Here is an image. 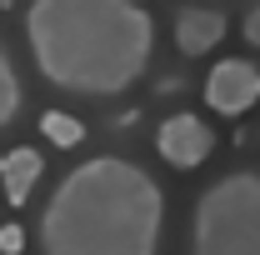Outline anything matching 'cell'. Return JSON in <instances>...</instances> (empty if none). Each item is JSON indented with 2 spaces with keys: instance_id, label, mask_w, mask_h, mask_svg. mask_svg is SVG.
I'll list each match as a JSON object with an SVG mask.
<instances>
[{
  "instance_id": "1",
  "label": "cell",
  "mask_w": 260,
  "mask_h": 255,
  "mask_svg": "<svg viewBox=\"0 0 260 255\" xmlns=\"http://www.w3.org/2000/svg\"><path fill=\"white\" fill-rule=\"evenodd\" d=\"M25 40L55 90L105 100L145 75L155 20L135 0H30Z\"/></svg>"
},
{
  "instance_id": "2",
  "label": "cell",
  "mask_w": 260,
  "mask_h": 255,
  "mask_svg": "<svg viewBox=\"0 0 260 255\" xmlns=\"http://www.w3.org/2000/svg\"><path fill=\"white\" fill-rule=\"evenodd\" d=\"M165 195L125 155L80 160L45 200L35 240L40 255H155Z\"/></svg>"
},
{
  "instance_id": "3",
  "label": "cell",
  "mask_w": 260,
  "mask_h": 255,
  "mask_svg": "<svg viewBox=\"0 0 260 255\" xmlns=\"http://www.w3.org/2000/svg\"><path fill=\"white\" fill-rule=\"evenodd\" d=\"M190 255H260V170H230L195 200Z\"/></svg>"
},
{
  "instance_id": "4",
  "label": "cell",
  "mask_w": 260,
  "mask_h": 255,
  "mask_svg": "<svg viewBox=\"0 0 260 255\" xmlns=\"http://www.w3.org/2000/svg\"><path fill=\"white\" fill-rule=\"evenodd\" d=\"M260 100V65L255 60H215V70L205 75V105L215 115H245Z\"/></svg>"
},
{
  "instance_id": "5",
  "label": "cell",
  "mask_w": 260,
  "mask_h": 255,
  "mask_svg": "<svg viewBox=\"0 0 260 255\" xmlns=\"http://www.w3.org/2000/svg\"><path fill=\"white\" fill-rule=\"evenodd\" d=\"M155 150H160L165 165H175V170H195V165H205L210 150H215V130L205 125L200 115L180 110V115L160 120V130H155Z\"/></svg>"
},
{
  "instance_id": "6",
  "label": "cell",
  "mask_w": 260,
  "mask_h": 255,
  "mask_svg": "<svg viewBox=\"0 0 260 255\" xmlns=\"http://www.w3.org/2000/svg\"><path fill=\"white\" fill-rule=\"evenodd\" d=\"M225 40V15L220 10H205V5H185L175 15V45L185 55H205Z\"/></svg>"
},
{
  "instance_id": "7",
  "label": "cell",
  "mask_w": 260,
  "mask_h": 255,
  "mask_svg": "<svg viewBox=\"0 0 260 255\" xmlns=\"http://www.w3.org/2000/svg\"><path fill=\"white\" fill-rule=\"evenodd\" d=\"M40 150H30V145H15V150H5L0 155V190H5V200L20 210L25 200H30L35 180H40Z\"/></svg>"
},
{
  "instance_id": "8",
  "label": "cell",
  "mask_w": 260,
  "mask_h": 255,
  "mask_svg": "<svg viewBox=\"0 0 260 255\" xmlns=\"http://www.w3.org/2000/svg\"><path fill=\"white\" fill-rule=\"evenodd\" d=\"M40 135H45L50 145H60V150H75V145L85 140V125H80L75 115H65V110H45V115H40Z\"/></svg>"
},
{
  "instance_id": "9",
  "label": "cell",
  "mask_w": 260,
  "mask_h": 255,
  "mask_svg": "<svg viewBox=\"0 0 260 255\" xmlns=\"http://www.w3.org/2000/svg\"><path fill=\"white\" fill-rule=\"evenodd\" d=\"M20 105H25V90H20V75H15V65L5 55V45H0V130L10 125L15 115H20Z\"/></svg>"
},
{
  "instance_id": "10",
  "label": "cell",
  "mask_w": 260,
  "mask_h": 255,
  "mask_svg": "<svg viewBox=\"0 0 260 255\" xmlns=\"http://www.w3.org/2000/svg\"><path fill=\"white\" fill-rule=\"evenodd\" d=\"M0 250L20 255V250H25V230H20V225H5V230H0Z\"/></svg>"
},
{
  "instance_id": "11",
  "label": "cell",
  "mask_w": 260,
  "mask_h": 255,
  "mask_svg": "<svg viewBox=\"0 0 260 255\" xmlns=\"http://www.w3.org/2000/svg\"><path fill=\"white\" fill-rule=\"evenodd\" d=\"M245 40H250V45L260 50V0L250 5V10H245Z\"/></svg>"
},
{
  "instance_id": "12",
  "label": "cell",
  "mask_w": 260,
  "mask_h": 255,
  "mask_svg": "<svg viewBox=\"0 0 260 255\" xmlns=\"http://www.w3.org/2000/svg\"><path fill=\"white\" fill-rule=\"evenodd\" d=\"M0 5H15V0H0Z\"/></svg>"
}]
</instances>
